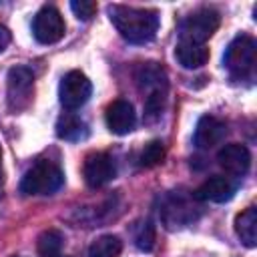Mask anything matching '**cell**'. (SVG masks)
<instances>
[{
  "label": "cell",
  "mask_w": 257,
  "mask_h": 257,
  "mask_svg": "<svg viewBox=\"0 0 257 257\" xmlns=\"http://www.w3.org/2000/svg\"><path fill=\"white\" fill-rule=\"evenodd\" d=\"M165 159V145L161 141H151L145 145V149L139 155V165L145 169H153L157 165H161Z\"/></svg>",
  "instance_id": "obj_20"
},
{
  "label": "cell",
  "mask_w": 257,
  "mask_h": 257,
  "mask_svg": "<svg viewBox=\"0 0 257 257\" xmlns=\"http://www.w3.org/2000/svg\"><path fill=\"white\" fill-rule=\"evenodd\" d=\"M227 135V124L223 120H219L217 116L205 114L199 118L197 126H195V135H193V143L199 149H213L215 145H219Z\"/></svg>",
  "instance_id": "obj_11"
},
{
  "label": "cell",
  "mask_w": 257,
  "mask_h": 257,
  "mask_svg": "<svg viewBox=\"0 0 257 257\" xmlns=\"http://www.w3.org/2000/svg\"><path fill=\"white\" fill-rule=\"evenodd\" d=\"M235 233L243 245L255 247L257 245V209L247 207L235 217Z\"/></svg>",
  "instance_id": "obj_15"
},
{
  "label": "cell",
  "mask_w": 257,
  "mask_h": 257,
  "mask_svg": "<svg viewBox=\"0 0 257 257\" xmlns=\"http://www.w3.org/2000/svg\"><path fill=\"white\" fill-rule=\"evenodd\" d=\"M62 183L64 175L58 165L52 161H38L24 173L20 191L24 195H52L62 187Z\"/></svg>",
  "instance_id": "obj_2"
},
{
  "label": "cell",
  "mask_w": 257,
  "mask_h": 257,
  "mask_svg": "<svg viewBox=\"0 0 257 257\" xmlns=\"http://www.w3.org/2000/svg\"><path fill=\"white\" fill-rule=\"evenodd\" d=\"M90 94H92V84L84 72L70 70L62 76L60 86H58V96H60V104L66 110H76L84 106Z\"/></svg>",
  "instance_id": "obj_6"
},
{
  "label": "cell",
  "mask_w": 257,
  "mask_h": 257,
  "mask_svg": "<svg viewBox=\"0 0 257 257\" xmlns=\"http://www.w3.org/2000/svg\"><path fill=\"white\" fill-rule=\"evenodd\" d=\"M8 42H10V32H8V28H6V26H2V24H0V52L8 46Z\"/></svg>",
  "instance_id": "obj_22"
},
{
  "label": "cell",
  "mask_w": 257,
  "mask_h": 257,
  "mask_svg": "<svg viewBox=\"0 0 257 257\" xmlns=\"http://www.w3.org/2000/svg\"><path fill=\"white\" fill-rule=\"evenodd\" d=\"M96 2L90 0H80V2H70V10L74 12V16L78 20H90L96 14Z\"/></svg>",
  "instance_id": "obj_21"
},
{
  "label": "cell",
  "mask_w": 257,
  "mask_h": 257,
  "mask_svg": "<svg viewBox=\"0 0 257 257\" xmlns=\"http://www.w3.org/2000/svg\"><path fill=\"white\" fill-rule=\"evenodd\" d=\"M104 118H106L108 131L114 133V135H128L137 124V112H135L133 104L124 98L112 100L106 106Z\"/></svg>",
  "instance_id": "obj_9"
},
{
  "label": "cell",
  "mask_w": 257,
  "mask_h": 257,
  "mask_svg": "<svg viewBox=\"0 0 257 257\" xmlns=\"http://www.w3.org/2000/svg\"><path fill=\"white\" fill-rule=\"evenodd\" d=\"M255 56H257L255 40L249 34H239L229 42L223 56V64L231 72V76L245 78L255 68Z\"/></svg>",
  "instance_id": "obj_3"
},
{
  "label": "cell",
  "mask_w": 257,
  "mask_h": 257,
  "mask_svg": "<svg viewBox=\"0 0 257 257\" xmlns=\"http://www.w3.org/2000/svg\"><path fill=\"white\" fill-rule=\"evenodd\" d=\"M56 135L64 141H80L88 135L84 120L72 112H64L56 122Z\"/></svg>",
  "instance_id": "obj_16"
},
{
  "label": "cell",
  "mask_w": 257,
  "mask_h": 257,
  "mask_svg": "<svg viewBox=\"0 0 257 257\" xmlns=\"http://www.w3.org/2000/svg\"><path fill=\"white\" fill-rule=\"evenodd\" d=\"M122 251V241L116 235H102L88 247V257H118Z\"/></svg>",
  "instance_id": "obj_18"
},
{
  "label": "cell",
  "mask_w": 257,
  "mask_h": 257,
  "mask_svg": "<svg viewBox=\"0 0 257 257\" xmlns=\"http://www.w3.org/2000/svg\"><path fill=\"white\" fill-rule=\"evenodd\" d=\"M34 96V74L28 66H12L6 76V104L10 112L28 108Z\"/></svg>",
  "instance_id": "obj_4"
},
{
  "label": "cell",
  "mask_w": 257,
  "mask_h": 257,
  "mask_svg": "<svg viewBox=\"0 0 257 257\" xmlns=\"http://www.w3.org/2000/svg\"><path fill=\"white\" fill-rule=\"evenodd\" d=\"M64 245V235L58 229H46L38 235L36 251L40 257H60Z\"/></svg>",
  "instance_id": "obj_17"
},
{
  "label": "cell",
  "mask_w": 257,
  "mask_h": 257,
  "mask_svg": "<svg viewBox=\"0 0 257 257\" xmlns=\"http://www.w3.org/2000/svg\"><path fill=\"white\" fill-rule=\"evenodd\" d=\"M116 175L114 159L108 153H90L82 165V177L90 189L104 187Z\"/></svg>",
  "instance_id": "obj_8"
},
{
  "label": "cell",
  "mask_w": 257,
  "mask_h": 257,
  "mask_svg": "<svg viewBox=\"0 0 257 257\" xmlns=\"http://www.w3.org/2000/svg\"><path fill=\"white\" fill-rule=\"evenodd\" d=\"M175 58L183 68H201L209 60V48L205 44L179 40L175 48Z\"/></svg>",
  "instance_id": "obj_13"
},
{
  "label": "cell",
  "mask_w": 257,
  "mask_h": 257,
  "mask_svg": "<svg viewBox=\"0 0 257 257\" xmlns=\"http://www.w3.org/2000/svg\"><path fill=\"white\" fill-rule=\"evenodd\" d=\"M0 165H2V149H0Z\"/></svg>",
  "instance_id": "obj_23"
},
{
  "label": "cell",
  "mask_w": 257,
  "mask_h": 257,
  "mask_svg": "<svg viewBox=\"0 0 257 257\" xmlns=\"http://www.w3.org/2000/svg\"><path fill=\"white\" fill-rule=\"evenodd\" d=\"M217 161L229 175L243 177L251 167V153L245 145L229 143V145L221 147V151L217 153Z\"/></svg>",
  "instance_id": "obj_10"
},
{
  "label": "cell",
  "mask_w": 257,
  "mask_h": 257,
  "mask_svg": "<svg viewBox=\"0 0 257 257\" xmlns=\"http://www.w3.org/2000/svg\"><path fill=\"white\" fill-rule=\"evenodd\" d=\"M133 239H135V245L141 251H145V253L153 251V247H155V225H153V221L151 219L137 221L135 227H133Z\"/></svg>",
  "instance_id": "obj_19"
},
{
  "label": "cell",
  "mask_w": 257,
  "mask_h": 257,
  "mask_svg": "<svg viewBox=\"0 0 257 257\" xmlns=\"http://www.w3.org/2000/svg\"><path fill=\"white\" fill-rule=\"evenodd\" d=\"M108 18L116 32L131 44H147L157 36L159 12L151 8H135L124 4H110Z\"/></svg>",
  "instance_id": "obj_1"
},
{
  "label": "cell",
  "mask_w": 257,
  "mask_h": 257,
  "mask_svg": "<svg viewBox=\"0 0 257 257\" xmlns=\"http://www.w3.org/2000/svg\"><path fill=\"white\" fill-rule=\"evenodd\" d=\"M135 78H137L139 88L143 92H147V94L159 92V90H167V74L157 62L141 64L137 74H135Z\"/></svg>",
  "instance_id": "obj_14"
},
{
  "label": "cell",
  "mask_w": 257,
  "mask_h": 257,
  "mask_svg": "<svg viewBox=\"0 0 257 257\" xmlns=\"http://www.w3.org/2000/svg\"><path fill=\"white\" fill-rule=\"evenodd\" d=\"M235 193V185L223 177V175H213L207 181H203L197 191L193 193V199L197 201H211V203H225L233 197Z\"/></svg>",
  "instance_id": "obj_12"
},
{
  "label": "cell",
  "mask_w": 257,
  "mask_h": 257,
  "mask_svg": "<svg viewBox=\"0 0 257 257\" xmlns=\"http://www.w3.org/2000/svg\"><path fill=\"white\" fill-rule=\"evenodd\" d=\"M64 30H66V24L62 20V14L50 4L42 6L32 20V34L40 44L58 42L64 36Z\"/></svg>",
  "instance_id": "obj_7"
},
{
  "label": "cell",
  "mask_w": 257,
  "mask_h": 257,
  "mask_svg": "<svg viewBox=\"0 0 257 257\" xmlns=\"http://www.w3.org/2000/svg\"><path fill=\"white\" fill-rule=\"evenodd\" d=\"M221 16L213 8H201L187 16L179 26V40H189L197 44H205L219 28Z\"/></svg>",
  "instance_id": "obj_5"
}]
</instances>
